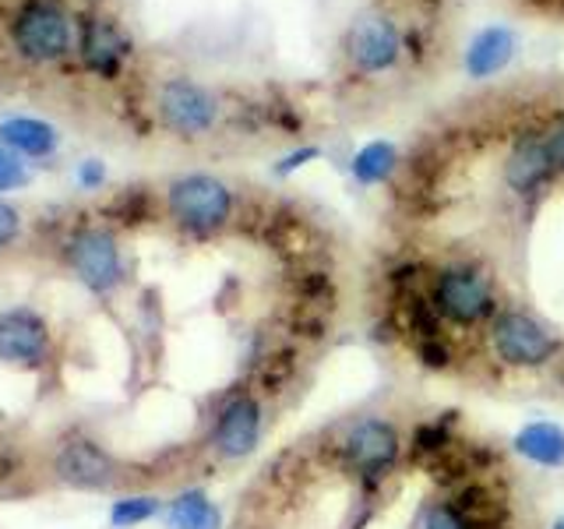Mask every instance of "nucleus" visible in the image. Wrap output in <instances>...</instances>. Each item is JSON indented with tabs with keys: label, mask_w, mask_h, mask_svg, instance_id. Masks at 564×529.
I'll use <instances>...</instances> for the list:
<instances>
[{
	"label": "nucleus",
	"mask_w": 564,
	"mask_h": 529,
	"mask_svg": "<svg viewBox=\"0 0 564 529\" xmlns=\"http://www.w3.org/2000/svg\"><path fill=\"white\" fill-rule=\"evenodd\" d=\"M431 307L441 322L458 328L484 325L498 314V293H494V276L476 261H452L431 279Z\"/></svg>",
	"instance_id": "obj_1"
},
{
	"label": "nucleus",
	"mask_w": 564,
	"mask_h": 529,
	"mask_svg": "<svg viewBox=\"0 0 564 529\" xmlns=\"http://www.w3.org/2000/svg\"><path fill=\"white\" fill-rule=\"evenodd\" d=\"M405 441L402 431L384 417L352 420L339 438V463L349 476H357L364 487H378L402 463Z\"/></svg>",
	"instance_id": "obj_2"
},
{
	"label": "nucleus",
	"mask_w": 564,
	"mask_h": 529,
	"mask_svg": "<svg viewBox=\"0 0 564 529\" xmlns=\"http://www.w3.org/2000/svg\"><path fill=\"white\" fill-rule=\"evenodd\" d=\"M487 343L494 360L511 370H540L551 367L561 353V339L546 328L540 317L522 307H505L490 317Z\"/></svg>",
	"instance_id": "obj_3"
},
{
	"label": "nucleus",
	"mask_w": 564,
	"mask_h": 529,
	"mask_svg": "<svg viewBox=\"0 0 564 529\" xmlns=\"http://www.w3.org/2000/svg\"><path fill=\"white\" fill-rule=\"evenodd\" d=\"M166 208L181 229L208 237L234 219V191L212 173H184L166 187Z\"/></svg>",
	"instance_id": "obj_4"
},
{
	"label": "nucleus",
	"mask_w": 564,
	"mask_h": 529,
	"mask_svg": "<svg viewBox=\"0 0 564 529\" xmlns=\"http://www.w3.org/2000/svg\"><path fill=\"white\" fill-rule=\"evenodd\" d=\"M67 264L82 279V287L96 296H110L113 290H120L123 276H128L117 237L102 226H85L70 237Z\"/></svg>",
	"instance_id": "obj_5"
},
{
	"label": "nucleus",
	"mask_w": 564,
	"mask_h": 529,
	"mask_svg": "<svg viewBox=\"0 0 564 529\" xmlns=\"http://www.w3.org/2000/svg\"><path fill=\"white\" fill-rule=\"evenodd\" d=\"M261 431H264V406L254 392H234L219 413L212 417V431H208V445L226 463H243L251 458L261 445Z\"/></svg>",
	"instance_id": "obj_6"
},
{
	"label": "nucleus",
	"mask_w": 564,
	"mask_h": 529,
	"mask_svg": "<svg viewBox=\"0 0 564 529\" xmlns=\"http://www.w3.org/2000/svg\"><path fill=\"white\" fill-rule=\"evenodd\" d=\"M14 43L29 61H61L75 43V22L57 0H29L14 18Z\"/></svg>",
	"instance_id": "obj_7"
},
{
	"label": "nucleus",
	"mask_w": 564,
	"mask_h": 529,
	"mask_svg": "<svg viewBox=\"0 0 564 529\" xmlns=\"http://www.w3.org/2000/svg\"><path fill=\"white\" fill-rule=\"evenodd\" d=\"M155 110H159V120H163L173 134L202 138L216 128L219 99L212 96L205 85L191 82V78H170V82L159 85Z\"/></svg>",
	"instance_id": "obj_8"
},
{
	"label": "nucleus",
	"mask_w": 564,
	"mask_h": 529,
	"mask_svg": "<svg viewBox=\"0 0 564 529\" xmlns=\"http://www.w3.org/2000/svg\"><path fill=\"white\" fill-rule=\"evenodd\" d=\"M53 476L75 490H110L120 481V463L96 438H67L53 452Z\"/></svg>",
	"instance_id": "obj_9"
},
{
	"label": "nucleus",
	"mask_w": 564,
	"mask_h": 529,
	"mask_svg": "<svg viewBox=\"0 0 564 529\" xmlns=\"http://www.w3.org/2000/svg\"><path fill=\"white\" fill-rule=\"evenodd\" d=\"M53 353L50 322L35 307H4L0 311V364L40 370Z\"/></svg>",
	"instance_id": "obj_10"
},
{
	"label": "nucleus",
	"mask_w": 564,
	"mask_h": 529,
	"mask_svg": "<svg viewBox=\"0 0 564 529\" xmlns=\"http://www.w3.org/2000/svg\"><path fill=\"white\" fill-rule=\"evenodd\" d=\"M346 57L364 75L392 71L402 57V32L384 11H364L346 32Z\"/></svg>",
	"instance_id": "obj_11"
},
{
	"label": "nucleus",
	"mask_w": 564,
	"mask_h": 529,
	"mask_svg": "<svg viewBox=\"0 0 564 529\" xmlns=\"http://www.w3.org/2000/svg\"><path fill=\"white\" fill-rule=\"evenodd\" d=\"M551 176H554V163H551V152H546L543 131L519 134V141L511 145V152L505 159L508 191L519 194V198H529V194H536Z\"/></svg>",
	"instance_id": "obj_12"
},
{
	"label": "nucleus",
	"mask_w": 564,
	"mask_h": 529,
	"mask_svg": "<svg viewBox=\"0 0 564 529\" xmlns=\"http://www.w3.org/2000/svg\"><path fill=\"white\" fill-rule=\"evenodd\" d=\"M511 449L519 458L540 469H561L564 466V428L557 420H525L511 438Z\"/></svg>",
	"instance_id": "obj_13"
},
{
	"label": "nucleus",
	"mask_w": 564,
	"mask_h": 529,
	"mask_svg": "<svg viewBox=\"0 0 564 529\" xmlns=\"http://www.w3.org/2000/svg\"><path fill=\"white\" fill-rule=\"evenodd\" d=\"M519 50L516 32L508 25H487L473 35V43L466 46V75L469 78H490L511 64Z\"/></svg>",
	"instance_id": "obj_14"
},
{
	"label": "nucleus",
	"mask_w": 564,
	"mask_h": 529,
	"mask_svg": "<svg viewBox=\"0 0 564 529\" xmlns=\"http://www.w3.org/2000/svg\"><path fill=\"white\" fill-rule=\"evenodd\" d=\"M0 145H8L22 159H50L61 149V131L40 117H4L0 120Z\"/></svg>",
	"instance_id": "obj_15"
},
{
	"label": "nucleus",
	"mask_w": 564,
	"mask_h": 529,
	"mask_svg": "<svg viewBox=\"0 0 564 529\" xmlns=\"http://www.w3.org/2000/svg\"><path fill=\"white\" fill-rule=\"evenodd\" d=\"M166 529H223V511L205 487H184L166 501Z\"/></svg>",
	"instance_id": "obj_16"
},
{
	"label": "nucleus",
	"mask_w": 564,
	"mask_h": 529,
	"mask_svg": "<svg viewBox=\"0 0 564 529\" xmlns=\"http://www.w3.org/2000/svg\"><path fill=\"white\" fill-rule=\"evenodd\" d=\"M123 53H128V40L113 22H102V18L88 22V29L82 32V57L88 67L99 71V75H117Z\"/></svg>",
	"instance_id": "obj_17"
},
{
	"label": "nucleus",
	"mask_w": 564,
	"mask_h": 529,
	"mask_svg": "<svg viewBox=\"0 0 564 529\" xmlns=\"http://www.w3.org/2000/svg\"><path fill=\"white\" fill-rule=\"evenodd\" d=\"M395 170H399V149H395V141H388V138L367 141V145L349 159V173L360 187L384 184Z\"/></svg>",
	"instance_id": "obj_18"
},
{
	"label": "nucleus",
	"mask_w": 564,
	"mask_h": 529,
	"mask_svg": "<svg viewBox=\"0 0 564 529\" xmlns=\"http://www.w3.org/2000/svg\"><path fill=\"white\" fill-rule=\"evenodd\" d=\"M166 511V501L152 490H134V494H120V498L110 501V511H106V522L110 529H138L152 519H159Z\"/></svg>",
	"instance_id": "obj_19"
},
{
	"label": "nucleus",
	"mask_w": 564,
	"mask_h": 529,
	"mask_svg": "<svg viewBox=\"0 0 564 529\" xmlns=\"http://www.w3.org/2000/svg\"><path fill=\"white\" fill-rule=\"evenodd\" d=\"M420 529H498V526H484L469 519L463 505L455 498H441V501H431L423 508V519H420Z\"/></svg>",
	"instance_id": "obj_20"
},
{
	"label": "nucleus",
	"mask_w": 564,
	"mask_h": 529,
	"mask_svg": "<svg viewBox=\"0 0 564 529\" xmlns=\"http://www.w3.org/2000/svg\"><path fill=\"white\" fill-rule=\"evenodd\" d=\"M29 159H22L18 152H11L8 145H0V194H11V191H22L29 187L32 173H29Z\"/></svg>",
	"instance_id": "obj_21"
},
{
	"label": "nucleus",
	"mask_w": 564,
	"mask_h": 529,
	"mask_svg": "<svg viewBox=\"0 0 564 529\" xmlns=\"http://www.w3.org/2000/svg\"><path fill=\"white\" fill-rule=\"evenodd\" d=\"M416 360L431 370H448L455 353H452V343L445 335H427V339H416Z\"/></svg>",
	"instance_id": "obj_22"
},
{
	"label": "nucleus",
	"mask_w": 564,
	"mask_h": 529,
	"mask_svg": "<svg viewBox=\"0 0 564 529\" xmlns=\"http://www.w3.org/2000/svg\"><path fill=\"white\" fill-rule=\"evenodd\" d=\"M18 237H22V212L0 194V251H8Z\"/></svg>",
	"instance_id": "obj_23"
},
{
	"label": "nucleus",
	"mask_w": 564,
	"mask_h": 529,
	"mask_svg": "<svg viewBox=\"0 0 564 529\" xmlns=\"http://www.w3.org/2000/svg\"><path fill=\"white\" fill-rule=\"evenodd\" d=\"M314 159H322V149H317V145H304V149H296V152H290V155H282L279 163L272 166V173H275V176H290V173H296V170H304L307 163H314Z\"/></svg>",
	"instance_id": "obj_24"
},
{
	"label": "nucleus",
	"mask_w": 564,
	"mask_h": 529,
	"mask_svg": "<svg viewBox=\"0 0 564 529\" xmlns=\"http://www.w3.org/2000/svg\"><path fill=\"white\" fill-rule=\"evenodd\" d=\"M75 181L82 191H99L106 184V166L102 159H82L78 170H75Z\"/></svg>",
	"instance_id": "obj_25"
},
{
	"label": "nucleus",
	"mask_w": 564,
	"mask_h": 529,
	"mask_svg": "<svg viewBox=\"0 0 564 529\" xmlns=\"http://www.w3.org/2000/svg\"><path fill=\"white\" fill-rule=\"evenodd\" d=\"M543 138H546V152H551L554 173H564V117H557L551 128L543 131Z\"/></svg>",
	"instance_id": "obj_26"
},
{
	"label": "nucleus",
	"mask_w": 564,
	"mask_h": 529,
	"mask_svg": "<svg viewBox=\"0 0 564 529\" xmlns=\"http://www.w3.org/2000/svg\"><path fill=\"white\" fill-rule=\"evenodd\" d=\"M551 529H564V516H557V519L551 522Z\"/></svg>",
	"instance_id": "obj_27"
}]
</instances>
